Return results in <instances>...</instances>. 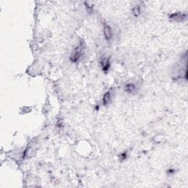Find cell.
I'll use <instances>...</instances> for the list:
<instances>
[{"instance_id":"5","label":"cell","mask_w":188,"mask_h":188,"mask_svg":"<svg viewBox=\"0 0 188 188\" xmlns=\"http://www.w3.org/2000/svg\"><path fill=\"white\" fill-rule=\"evenodd\" d=\"M104 35H105V38L107 41H110L112 38L113 33H112V28L108 24H105L104 26Z\"/></svg>"},{"instance_id":"7","label":"cell","mask_w":188,"mask_h":188,"mask_svg":"<svg viewBox=\"0 0 188 188\" xmlns=\"http://www.w3.org/2000/svg\"><path fill=\"white\" fill-rule=\"evenodd\" d=\"M143 12V6L141 5H137L132 9V13L134 17H138Z\"/></svg>"},{"instance_id":"1","label":"cell","mask_w":188,"mask_h":188,"mask_svg":"<svg viewBox=\"0 0 188 188\" xmlns=\"http://www.w3.org/2000/svg\"><path fill=\"white\" fill-rule=\"evenodd\" d=\"M83 54V46L82 44L75 47L72 50L70 55V60L72 63H77L78 61L80 60Z\"/></svg>"},{"instance_id":"6","label":"cell","mask_w":188,"mask_h":188,"mask_svg":"<svg viewBox=\"0 0 188 188\" xmlns=\"http://www.w3.org/2000/svg\"><path fill=\"white\" fill-rule=\"evenodd\" d=\"M112 99V93L110 91H107L105 93L102 98V105L104 106H107L110 104Z\"/></svg>"},{"instance_id":"3","label":"cell","mask_w":188,"mask_h":188,"mask_svg":"<svg viewBox=\"0 0 188 188\" xmlns=\"http://www.w3.org/2000/svg\"><path fill=\"white\" fill-rule=\"evenodd\" d=\"M187 16L186 13H172L169 16V19L171 21H176V22H182L187 18Z\"/></svg>"},{"instance_id":"4","label":"cell","mask_w":188,"mask_h":188,"mask_svg":"<svg viewBox=\"0 0 188 188\" xmlns=\"http://www.w3.org/2000/svg\"><path fill=\"white\" fill-rule=\"evenodd\" d=\"M136 90H137L136 85L132 82L126 83L124 86V92L128 94H132L134 93V92L136 91Z\"/></svg>"},{"instance_id":"2","label":"cell","mask_w":188,"mask_h":188,"mask_svg":"<svg viewBox=\"0 0 188 188\" xmlns=\"http://www.w3.org/2000/svg\"><path fill=\"white\" fill-rule=\"evenodd\" d=\"M100 64H101V69L105 72H107L111 66V63H110V59L107 56L101 57V60H100Z\"/></svg>"}]
</instances>
